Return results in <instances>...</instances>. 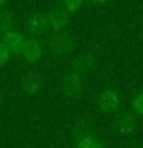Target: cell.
Listing matches in <instances>:
<instances>
[{"label": "cell", "instance_id": "obj_1", "mask_svg": "<svg viewBox=\"0 0 143 148\" xmlns=\"http://www.w3.org/2000/svg\"><path fill=\"white\" fill-rule=\"evenodd\" d=\"M97 106L105 114H115L120 110V97L118 92L111 88H105L97 97Z\"/></svg>", "mask_w": 143, "mask_h": 148}, {"label": "cell", "instance_id": "obj_2", "mask_svg": "<svg viewBox=\"0 0 143 148\" xmlns=\"http://www.w3.org/2000/svg\"><path fill=\"white\" fill-rule=\"evenodd\" d=\"M72 46H74L72 36L68 34V32H65V31L55 32V34L51 37V40H49L51 51H52L54 54H59V56L69 53V51L72 49Z\"/></svg>", "mask_w": 143, "mask_h": 148}, {"label": "cell", "instance_id": "obj_3", "mask_svg": "<svg viewBox=\"0 0 143 148\" xmlns=\"http://www.w3.org/2000/svg\"><path fill=\"white\" fill-rule=\"evenodd\" d=\"M62 88L68 97H80L83 94V90H85L82 74L74 73V71L66 74L62 82Z\"/></svg>", "mask_w": 143, "mask_h": 148}, {"label": "cell", "instance_id": "obj_4", "mask_svg": "<svg viewBox=\"0 0 143 148\" xmlns=\"http://www.w3.org/2000/svg\"><path fill=\"white\" fill-rule=\"evenodd\" d=\"M28 29H29L31 34L34 36H42L46 34L51 26H49V18H48V12H35L32 14L29 22H28Z\"/></svg>", "mask_w": 143, "mask_h": 148}, {"label": "cell", "instance_id": "obj_5", "mask_svg": "<svg viewBox=\"0 0 143 148\" xmlns=\"http://www.w3.org/2000/svg\"><path fill=\"white\" fill-rule=\"evenodd\" d=\"M114 127L120 134H131L137 128L136 113H122L114 120Z\"/></svg>", "mask_w": 143, "mask_h": 148}, {"label": "cell", "instance_id": "obj_6", "mask_svg": "<svg viewBox=\"0 0 143 148\" xmlns=\"http://www.w3.org/2000/svg\"><path fill=\"white\" fill-rule=\"evenodd\" d=\"M2 42L8 46L9 49H11L12 54H22L23 45H25L26 39H25V37H23L18 31L9 29V31H6V32H3Z\"/></svg>", "mask_w": 143, "mask_h": 148}, {"label": "cell", "instance_id": "obj_7", "mask_svg": "<svg viewBox=\"0 0 143 148\" xmlns=\"http://www.w3.org/2000/svg\"><path fill=\"white\" fill-rule=\"evenodd\" d=\"M23 57H25L26 62L29 63H35L42 59V45L37 39H26L25 45H23V51H22Z\"/></svg>", "mask_w": 143, "mask_h": 148}, {"label": "cell", "instance_id": "obj_8", "mask_svg": "<svg viewBox=\"0 0 143 148\" xmlns=\"http://www.w3.org/2000/svg\"><path fill=\"white\" fill-rule=\"evenodd\" d=\"M48 18H49V26L54 32L62 31L68 25V20H69L68 12L60 8H51L48 11Z\"/></svg>", "mask_w": 143, "mask_h": 148}, {"label": "cell", "instance_id": "obj_9", "mask_svg": "<svg viewBox=\"0 0 143 148\" xmlns=\"http://www.w3.org/2000/svg\"><path fill=\"white\" fill-rule=\"evenodd\" d=\"M71 65H72L74 73L83 74V73H88L89 69L94 68L95 59H94V56H91V54H80L72 60Z\"/></svg>", "mask_w": 143, "mask_h": 148}, {"label": "cell", "instance_id": "obj_10", "mask_svg": "<svg viewBox=\"0 0 143 148\" xmlns=\"http://www.w3.org/2000/svg\"><path fill=\"white\" fill-rule=\"evenodd\" d=\"M22 88L28 94H37L42 88V80L34 73H28L22 77Z\"/></svg>", "mask_w": 143, "mask_h": 148}, {"label": "cell", "instance_id": "obj_11", "mask_svg": "<svg viewBox=\"0 0 143 148\" xmlns=\"http://www.w3.org/2000/svg\"><path fill=\"white\" fill-rule=\"evenodd\" d=\"M76 148H103V143H101L100 139L95 137L94 134H86L85 137H82L77 140Z\"/></svg>", "mask_w": 143, "mask_h": 148}, {"label": "cell", "instance_id": "obj_12", "mask_svg": "<svg viewBox=\"0 0 143 148\" xmlns=\"http://www.w3.org/2000/svg\"><path fill=\"white\" fill-rule=\"evenodd\" d=\"M12 25V12L11 11H0V32H6L11 29Z\"/></svg>", "mask_w": 143, "mask_h": 148}, {"label": "cell", "instance_id": "obj_13", "mask_svg": "<svg viewBox=\"0 0 143 148\" xmlns=\"http://www.w3.org/2000/svg\"><path fill=\"white\" fill-rule=\"evenodd\" d=\"M131 108L136 114L143 116V91H140L138 94L134 96V99L131 102Z\"/></svg>", "mask_w": 143, "mask_h": 148}, {"label": "cell", "instance_id": "obj_14", "mask_svg": "<svg viewBox=\"0 0 143 148\" xmlns=\"http://www.w3.org/2000/svg\"><path fill=\"white\" fill-rule=\"evenodd\" d=\"M86 134H91L89 133V128H88V125L85 122H78L76 125V128H74V137L77 139H82V137H85Z\"/></svg>", "mask_w": 143, "mask_h": 148}, {"label": "cell", "instance_id": "obj_15", "mask_svg": "<svg viewBox=\"0 0 143 148\" xmlns=\"http://www.w3.org/2000/svg\"><path fill=\"white\" fill-rule=\"evenodd\" d=\"M62 3L65 5V9L69 12H76L82 8L83 0H62Z\"/></svg>", "mask_w": 143, "mask_h": 148}, {"label": "cell", "instance_id": "obj_16", "mask_svg": "<svg viewBox=\"0 0 143 148\" xmlns=\"http://www.w3.org/2000/svg\"><path fill=\"white\" fill-rule=\"evenodd\" d=\"M9 57H11V49L3 42H0V66L6 65L9 62Z\"/></svg>", "mask_w": 143, "mask_h": 148}, {"label": "cell", "instance_id": "obj_17", "mask_svg": "<svg viewBox=\"0 0 143 148\" xmlns=\"http://www.w3.org/2000/svg\"><path fill=\"white\" fill-rule=\"evenodd\" d=\"M91 2H92V3H99V5H100V3H105L106 0H91Z\"/></svg>", "mask_w": 143, "mask_h": 148}, {"label": "cell", "instance_id": "obj_18", "mask_svg": "<svg viewBox=\"0 0 143 148\" xmlns=\"http://www.w3.org/2000/svg\"><path fill=\"white\" fill-rule=\"evenodd\" d=\"M5 2H6V0H0V11L3 9V6H5Z\"/></svg>", "mask_w": 143, "mask_h": 148}, {"label": "cell", "instance_id": "obj_19", "mask_svg": "<svg viewBox=\"0 0 143 148\" xmlns=\"http://www.w3.org/2000/svg\"><path fill=\"white\" fill-rule=\"evenodd\" d=\"M0 102H2V96H0Z\"/></svg>", "mask_w": 143, "mask_h": 148}]
</instances>
